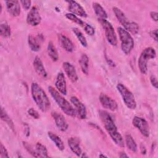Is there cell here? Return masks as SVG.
<instances>
[{
	"label": "cell",
	"instance_id": "6da1fadb",
	"mask_svg": "<svg viewBox=\"0 0 158 158\" xmlns=\"http://www.w3.org/2000/svg\"><path fill=\"white\" fill-rule=\"evenodd\" d=\"M99 117L104 124V128L110 135L113 141L118 146L123 148L125 146L124 140L117 130L114 122L110 115L106 110L99 111Z\"/></svg>",
	"mask_w": 158,
	"mask_h": 158
},
{
	"label": "cell",
	"instance_id": "7a4b0ae2",
	"mask_svg": "<svg viewBox=\"0 0 158 158\" xmlns=\"http://www.w3.org/2000/svg\"><path fill=\"white\" fill-rule=\"evenodd\" d=\"M31 94L38 107L43 112H47L51 106L49 99L43 89L36 82L31 85Z\"/></svg>",
	"mask_w": 158,
	"mask_h": 158
},
{
	"label": "cell",
	"instance_id": "3957f363",
	"mask_svg": "<svg viewBox=\"0 0 158 158\" xmlns=\"http://www.w3.org/2000/svg\"><path fill=\"white\" fill-rule=\"evenodd\" d=\"M48 91L64 113L72 117L76 116V113L73 106L63 97L62 94L51 86H48Z\"/></svg>",
	"mask_w": 158,
	"mask_h": 158
},
{
	"label": "cell",
	"instance_id": "277c9868",
	"mask_svg": "<svg viewBox=\"0 0 158 158\" xmlns=\"http://www.w3.org/2000/svg\"><path fill=\"white\" fill-rule=\"evenodd\" d=\"M113 12L123 28L132 35H136L139 31V25L135 22L130 21L126 17L125 13L118 7H114Z\"/></svg>",
	"mask_w": 158,
	"mask_h": 158
},
{
	"label": "cell",
	"instance_id": "5b68a950",
	"mask_svg": "<svg viewBox=\"0 0 158 158\" xmlns=\"http://www.w3.org/2000/svg\"><path fill=\"white\" fill-rule=\"evenodd\" d=\"M119 38L121 43V49L126 54H129L134 48V40L131 35L122 27L117 28Z\"/></svg>",
	"mask_w": 158,
	"mask_h": 158
},
{
	"label": "cell",
	"instance_id": "8992f818",
	"mask_svg": "<svg viewBox=\"0 0 158 158\" xmlns=\"http://www.w3.org/2000/svg\"><path fill=\"white\" fill-rule=\"evenodd\" d=\"M156 56V52L152 47L146 48L141 52L138 60V64L140 72L146 74L148 72V62L150 59H154Z\"/></svg>",
	"mask_w": 158,
	"mask_h": 158
},
{
	"label": "cell",
	"instance_id": "52a82bcc",
	"mask_svg": "<svg viewBox=\"0 0 158 158\" xmlns=\"http://www.w3.org/2000/svg\"><path fill=\"white\" fill-rule=\"evenodd\" d=\"M116 88L122 96L125 106L131 110L135 109L136 107V102L133 94L122 83H118Z\"/></svg>",
	"mask_w": 158,
	"mask_h": 158
},
{
	"label": "cell",
	"instance_id": "ba28073f",
	"mask_svg": "<svg viewBox=\"0 0 158 158\" xmlns=\"http://www.w3.org/2000/svg\"><path fill=\"white\" fill-rule=\"evenodd\" d=\"M98 20L104 30L105 36L107 41L112 46H116L117 44V37L111 23L106 19H98Z\"/></svg>",
	"mask_w": 158,
	"mask_h": 158
},
{
	"label": "cell",
	"instance_id": "9c48e42d",
	"mask_svg": "<svg viewBox=\"0 0 158 158\" xmlns=\"http://www.w3.org/2000/svg\"><path fill=\"white\" fill-rule=\"evenodd\" d=\"M133 125L136 127L142 135L148 138L149 136V126L148 122L143 117L135 116L132 120Z\"/></svg>",
	"mask_w": 158,
	"mask_h": 158
},
{
	"label": "cell",
	"instance_id": "30bf717a",
	"mask_svg": "<svg viewBox=\"0 0 158 158\" xmlns=\"http://www.w3.org/2000/svg\"><path fill=\"white\" fill-rule=\"evenodd\" d=\"M65 17L70 20V21L78 24L80 27H81L89 35L93 36L95 33V30L94 28L88 23H86L85 22L83 21L81 19H80L79 17H78L77 15L71 14V13H67L65 14Z\"/></svg>",
	"mask_w": 158,
	"mask_h": 158
},
{
	"label": "cell",
	"instance_id": "8fae6325",
	"mask_svg": "<svg viewBox=\"0 0 158 158\" xmlns=\"http://www.w3.org/2000/svg\"><path fill=\"white\" fill-rule=\"evenodd\" d=\"M70 102L75 109L76 115H77L80 119H85L87 115V111L85 106L79 100L77 97L75 96L70 97Z\"/></svg>",
	"mask_w": 158,
	"mask_h": 158
},
{
	"label": "cell",
	"instance_id": "7c38bea8",
	"mask_svg": "<svg viewBox=\"0 0 158 158\" xmlns=\"http://www.w3.org/2000/svg\"><path fill=\"white\" fill-rule=\"evenodd\" d=\"M27 22L28 25L36 27L38 25L41 21V17L36 6H33L29 10L27 16Z\"/></svg>",
	"mask_w": 158,
	"mask_h": 158
},
{
	"label": "cell",
	"instance_id": "4fadbf2b",
	"mask_svg": "<svg viewBox=\"0 0 158 158\" xmlns=\"http://www.w3.org/2000/svg\"><path fill=\"white\" fill-rule=\"evenodd\" d=\"M99 100L102 106L105 109L111 111H115L118 108L117 102L105 93H101L99 94Z\"/></svg>",
	"mask_w": 158,
	"mask_h": 158
},
{
	"label": "cell",
	"instance_id": "5bb4252c",
	"mask_svg": "<svg viewBox=\"0 0 158 158\" xmlns=\"http://www.w3.org/2000/svg\"><path fill=\"white\" fill-rule=\"evenodd\" d=\"M67 2L69 4L68 9L71 14L82 17H86L88 16V14L84 8L77 1L72 0L67 1Z\"/></svg>",
	"mask_w": 158,
	"mask_h": 158
},
{
	"label": "cell",
	"instance_id": "9a60e30c",
	"mask_svg": "<svg viewBox=\"0 0 158 158\" xmlns=\"http://www.w3.org/2000/svg\"><path fill=\"white\" fill-rule=\"evenodd\" d=\"M51 116L55 122L56 127L60 131H65L68 129L69 125L62 114L56 111H52Z\"/></svg>",
	"mask_w": 158,
	"mask_h": 158
},
{
	"label": "cell",
	"instance_id": "2e32d148",
	"mask_svg": "<svg viewBox=\"0 0 158 158\" xmlns=\"http://www.w3.org/2000/svg\"><path fill=\"white\" fill-rule=\"evenodd\" d=\"M55 86L57 90L62 95H66L67 93V83L64 74L60 72L57 73L55 80Z\"/></svg>",
	"mask_w": 158,
	"mask_h": 158
},
{
	"label": "cell",
	"instance_id": "e0dca14e",
	"mask_svg": "<svg viewBox=\"0 0 158 158\" xmlns=\"http://www.w3.org/2000/svg\"><path fill=\"white\" fill-rule=\"evenodd\" d=\"M62 67L66 75L72 83H75L78 81V77L73 65L69 62H64L62 64Z\"/></svg>",
	"mask_w": 158,
	"mask_h": 158
},
{
	"label": "cell",
	"instance_id": "ac0fdd59",
	"mask_svg": "<svg viewBox=\"0 0 158 158\" xmlns=\"http://www.w3.org/2000/svg\"><path fill=\"white\" fill-rule=\"evenodd\" d=\"M43 41V36L41 34H38L36 36L29 35L28 36V43L32 51L37 52L40 49L41 42Z\"/></svg>",
	"mask_w": 158,
	"mask_h": 158
},
{
	"label": "cell",
	"instance_id": "d6986e66",
	"mask_svg": "<svg viewBox=\"0 0 158 158\" xmlns=\"http://www.w3.org/2000/svg\"><path fill=\"white\" fill-rule=\"evenodd\" d=\"M7 12L12 17H17L20 14V6L19 1H6Z\"/></svg>",
	"mask_w": 158,
	"mask_h": 158
},
{
	"label": "cell",
	"instance_id": "ffe728a7",
	"mask_svg": "<svg viewBox=\"0 0 158 158\" xmlns=\"http://www.w3.org/2000/svg\"><path fill=\"white\" fill-rule=\"evenodd\" d=\"M33 66L37 74L44 78L48 77V73L44 67L42 60L38 56H36L33 61Z\"/></svg>",
	"mask_w": 158,
	"mask_h": 158
},
{
	"label": "cell",
	"instance_id": "44dd1931",
	"mask_svg": "<svg viewBox=\"0 0 158 158\" xmlns=\"http://www.w3.org/2000/svg\"><path fill=\"white\" fill-rule=\"evenodd\" d=\"M67 143L70 150L77 156H81L82 154V150L80 147V143L78 138L76 137H70L68 139Z\"/></svg>",
	"mask_w": 158,
	"mask_h": 158
},
{
	"label": "cell",
	"instance_id": "7402d4cb",
	"mask_svg": "<svg viewBox=\"0 0 158 158\" xmlns=\"http://www.w3.org/2000/svg\"><path fill=\"white\" fill-rule=\"evenodd\" d=\"M58 39L61 47L64 50L69 52H72L73 51L74 45L70 38L63 34H59Z\"/></svg>",
	"mask_w": 158,
	"mask_h": 158
},
{
	"label": "cell",
	"instance_id": "603a6c76",
	"mask_svg": "<svg viewBox=\"0 0 158 158\" xmlns=\"http://www.w3.org/2000/svg\"><path fill=\"white\" fill-rule=\"evenodd\" d=\"M48 136L50 138V139L54 143L56 146L60 150V151H64L65 149L64 144L61 139V138L57 136L56 134L52 131H48Z\"/></svg>",
	"mask_w": 158,
	"mask_h": 158
},
{
	"label": "cell",
	"instance_id": "cb8c5ba5",
	"mask_svg": "<svg viewBox=\"0 0 158 158\" xmlns=\"http://www.w3.org/2000/svg\"><path fill=\"white\" fill-rule=\"evenodd\" d=\"M93 8L96 14L100 19H106L107 18V14L102 6L98 2L93 3Z\"/></svg>",
	"mask_w": 158,
	"mask_h": 158
},
{
	"label": "cell",
	"instance_id": "d4e9b609",
	"mask_svg": "<svg viewBox=\"0 0 158 158\" xmlns=\"http://www.w3.org/2000/svg\"><path fill=\"white\" fill-rule=\"evenodd\" d=\"M47 52L49 57L53 62H56L59 59V54L56 48L54 46L53 43L52 41H49L48 47H47Z\"/></svg>",
	"mask_w": 158,
	"mask_h": 158
},
{
	"label": "cell",
	"instance_id": "484cf974",
	"mask_svg": "<svg viewBox=\"0 0 158 158\" xmlns=\"http://www.w3.org/2000/svg\"><path fill=\"white\" fill-rule=\"evenodd\" d=\"M79 64L82 72L85 75H88L89 72V57L86 54H81L79 59Z\"/></svg>",
	"mask_w": 158,
	"mask_h": 158
},
{
	"label": "cell",
	"instance_id": "4316f807",
	"mask_svg": "<svg viewBox=\"0 0 158 158\" xmlns=\"http://www.w3.org/2000/svg\"><path fill=\"white\" fill-rule=\"evenodd\" d=\"M1 118L2 120H3L4 122H6L8 125V126L10 127V128L14 133H15V129L14 123L11 120L10 117L9 116V115L7 114V113L2 107H1Z\"/></svg>",
	"mask_w": 158,
	"mask_h": 158
},
{
	"label": "cell",
	"instance_id": "83f0119b",
	"mask_svg": "<svg viewBox=\"0 0 158 158\" xmlns=\"http://www.w3.org/2000/svg\"><path fill=\"white\" fill-rule=\"evenodd\" d=\"M35 150L38 157H48V149L46 147L40 143H37L35 144Z\"/></svg>",
	"mask_w": 158,
	"mask_h": 158
},
{
	"label": "cell",
	"instance_id": "f1b7e54d",
	"mask_svg": "<svg viewBox=\"0 0 158 158\" xmlns=\"http://www.w3.org/2000/svg\"><path fill=\"white\" fill-rule=\"evenodd\" d=\"M125 144L131 151L134 152L137 151V144L133 137L129 134L125 135Z\"/></svg>",
	"mask_w": 158,
	"mask_h": 158
},
{
	"label": "cell",
	"instance_id": "f546056e",
	"mask_svg": "<svg viewBox=\"0 0 158 158\" xmlns=\"http://www.w3.org/2000/svg\"><path fill=\"white\" fill-rule=\"evenodd\" d=\"M0 33L1 36L4 38H9L10 36V34H11L10 27L6 21L1 23Z\"/></svg>",
	"mask_w": 158,
	"mask_h": 158
},
{
	"label": "cell",
	"instance_id": "4dcf8cb0",
	"mask_svg": "<svg viewBox=\"0 0 158 158\" xmlns=\"http://www.w3.org/2000/svg\"><path fill=\"white\" fill-rule=\"evenodd\" d=\"M72 31L75 35L78 40L81 43V46L83 47H86L88 46V43H87V41H86V38L84 36L83 33L78 28H75V27L72 28Z\"/></svg>",
	"mask_w": 158,
	"mask_h": 158
},
{
	"label": "cell",
	"instance_id": "1f68e13d",
	"mask_svg": "<svg viewBox=\"0 0 158 158\" xmlns=\"http://www.w3.org/2000/svg\"><path fill=\"white\" fill-rule=\"evenodd\" d=\"M22 144H23V146L25 148V149L27 151V152L29 154H30L33 157H38L35 148H33L32 146H31L30 144H28L26 141H22Z\"/></svg>",
	"mask_w": 158,
	"mask_h": 158
},
{
	"label": "cell",
	"instance_id": "d6a6232c",
	"mask_svg": "<svg viewBox=\"0 0 158 158\" xmlns=\"http://www.w3.org/2000/svg\"><path fill=\"white\" fill-rule=\"evenodd\" d=\"M27 113L29 115H30L31 117H33L35 119H38L40 117L38 112L36 110H35V109L32 108V107L29 108L28 109Z\"/></svg>",
	"mask_w": 158,
	"mask_h": 158
},
{
	"label": "cell",
	"instance_id": "836d02e7",
	"mask_svg": "<svg viewBox=\"0 0 158 158\" xmlns=\"http://www.w3.org/2000/svg\"><path fill=\"white\" fill-rule=\"evenodd\" d=\"M0 154H1V157L2 158H4V157H7L9 158V154H8V151L6 149V147L3 145V144L1 143V145H0Z\"/></svg>",
	"mask_w": 158,
	"mask_h": 158
},
{
	"label": "cell",
	"instance_id": "e575fe53",
	"mask_svg": "<svg viewBox=\"0 0 158 158\" xmlns=\"http://www.w3.org/2000/svg\"><path fill=\"white\" fill-rule=\"evenodd\" d=\"M20 3L22 4L23 9L26 10H28L31 6V1L30 0H24V1H20Z\"/></svg>",
	"mask_w": 158,
	"mask_h": 158
},
{
	"label": "cell",
	"instance_id": "d590c367",
	"mask_svg": "<svg viewBox=\"0 0 158 158\" xmlns=\"http://www.w3.org/2000/svg\"><path fill=\"white\" fill-rule=\"evenodd\" d=\"M150 81H151V83L152 85V86L153 87H154L156 89L157 88V86H158V83H157V78L152 75H151L150 77Z\"/></svg>",
	"mask_w": 158,
	"mask_h": 158
},
{
	"label": "cell",
	"instance_id": "8d00e7d4",
	"mask_svg": "<svg viewBox=\"0 0 158 158\" xmlns=\"http://www.w3.org/2000/svg\"><path fill=\"white\" fill-rule=\"evenodd\" d=\"M149 35L153 38V40H154L157 42V29L152 30L149 32Z\"/></svg>",
	"mask_w": 158,
	"mask_h": 158
},
{
	"label": "cell",
	"instance_id": "74e56055",
	"mask_svg": "<svg viewBox=\"0 0 158 158\" xmlns=\"http://www.w3.org/2000/svg\"><path fill=\"white\" fill-rule=\"evenodd\" d=\"M150 16L151 17V19L155 21V22H157L158 20V14L157 12L155 11H151L150 12Z\"/></svg>",
	"mask_w": 158,
	"mask_h": 158
},
{
	"label": "cell",
	"instance_id": "f35d334b",
	"mask_svg": "<svg viewBox=\"0 0 158 158\" xmlns=\"http://www.w3.org/2000/svg\"><path fill=\"white\" fill-rule=\"evenodd\" d=\"M23 125H24V127L26 128V130L25 131V134L26 136H28L30 135V127H29L28 125L26 123H23Z\"/></svg>",
	"mask_w": 158,
	"mask_h": 158
},
{
	"label": "cell",
	"instance_id": "ab89813d",
	"mask_svg": "<svg viewBox=\"0 0 158 158\" xmlns=\"http://www.w3.org/2000/svg\"><path fill=\"white\" fill-rule=\"evenodd\" d=\"M140 151L142 154L144 155L146 154V148L145 146L142 143L140 144Z\"/></svg>",
	"mask_w": 158,
	"mask_h": 158
},
{
	"label": "cell",
	"instance_id": "60d3db41",
	"mask_svg": "<svg viewBox=\"0 0 158 158\" xmlns=\"http://www.w3.org/2000/svg\"><path fill=\"white\" fill-rule=\"evenodd\" d=\"M119 157L120 158H124V157H128V156L125 152H121L119 154Z\"/></svg>",
	"mask_w": 158,
	"mask_h": 158
},
{
	"label": "cell",
	"instance_id": "b9f144b4",
	"mask_svg": "<svg viewBox=\"0 0 158 158\" xmlns=\"http://www.w3.org/2000/svg\"><path fill=\"white\" fill-rule=\"evenodd\" d=\"M99 157H107V156H105V155L102 154H99Z\"/></svg>",
	"mask_w": 158,
	"mask_h": 158
}]
</instances>
